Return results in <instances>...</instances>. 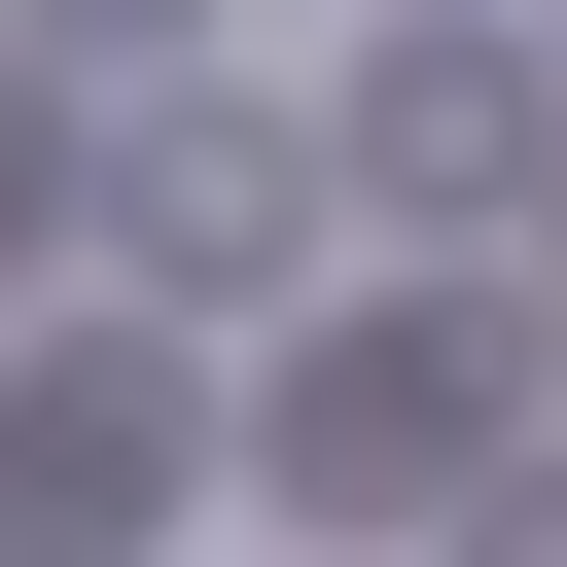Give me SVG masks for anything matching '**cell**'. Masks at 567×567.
Returning a JSON list of instances; mask_svg holds the SVG:
<instances>
[{
    "label": "cell",
    "mask_w": 567,
    "mask_h": 567,
    "mask_svg": "<svg viewBox=\"0 0 567 567\" xmlns=\"http://www.w3.org/2000/svg\"><path fill=\"white\" fill-rule=\"evenodd\" d=\"M496 390H532L496 319H390V354H319V390H284V461H319V496H425V461H461Z\"/></svg>",
    "instance_id": "1"
},
{
    "label": "cell",
    "mask_w": 567,
    "mask_h": 567,
    "mask_svg": "<svg viewBox=\"0 0 567 567\" xmlns=\"http://www.w3.org/2000/svg\"><path fill=\"white\" fill-rule=\"evenodd\" d=\"M106 213H142V284H177V319H248V248H284L319 177H284L248 106H177V142H106Z\"/></svg>",
    "instance_id": "2"
},
{
    "label": "cell",
    "mask_w": 567,
    "mask_h": 567,
    "mask_svg": "<svg viewBox=\"0 0 567 567\" xmlns=\"http://www.w3.org/2000/svg\"><path fill=\"white\" fill-rule=\"evenodd\" d=\"M354 142H390V177H425V213H496V177H532V142H567V106H532V71H496V35H390V71H354Z\"/></svg>",
    "instance_id": "3"
},
{
    "label": "cell",
    "mask_w": 567,
    "mask_h": 567,
    "mask_svg": "<svg viewBox=\"0 0 567 567\" xmlns=\"http://www.w3.org/2000/svg\"><path fill=\"white\" fill-rule=\"evenodd\" d=\"M142 461H177V425H142L106 354H71V390H0V532H35V567H71V532H142Z\"/></svg>",
    "instance_id": "4"
}]
</instances>
